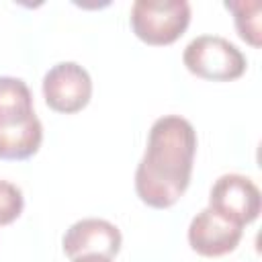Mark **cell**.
Segmentation results:
<instances>
[{
	"instance_id": "obj_1",
	"label": "cell",
	"mask_w": 262,
	"mask_h": 262,
	"mask_svg": "<svg viewBox=\"0 0 262 262\" xmlns=\"http://www.w3.org/2000/svg\"><path fill=\"white\" fill-rule=\"evenodd\" d=\"M196 154V131L178 115L156 119L147 135V147L135 170L137 196L154 207H172L188 188Z\"/></svg>"
},
{
	"instance_id": "obj_2",
	"label": "cell",
	"mask_w": 262,
	"mask_h": 262,
	"mask_svg": "<svg viewBox=\"0 0 262 262\" xmlns=\"http://www.w3.org/2000/svg\"><path fill=\"white\" fill-rule=\"evenodd\" d=\"M131 29L147 45L174 43L190 23L186 0H135L131 6Z\"/></svg>"
},
{
	"instance_id": "obj_3",
	"label": "cell",
	"mask_w": 262,
	"mask_h": 262,
	"mask_svg": "<svg viewBox=\"0 0 262 262\" xmlns=\"http://www.w3.org/2000/svg\"><path fill=\"white\" fill-rule=\"evenodd\" d=\"M186 70L203 80L231 82L246 72V55L227 39L217 35H201L192 39L182 53Z\"/></svg>"
},
{
	"instance_id": "obj_4",
	"label": "cell",
	"mask_w": 262,
	"mask_h": 262,
	"mask_svg": "<svg viewBox=\"0 0 262 262\" xmlns=\"http://www.w3.org/2000/svg\"><path fill=\"white\" fill-rule=\"evenodd\" d=\"M209 207L227 221L244 227L260 215V190L248 176L223 174L211 186Z\"/></svg>"
},
{
	"instance_id": "obj_5",
	"label": "cell",
	"mask_w": 262,
	"mask_h": 262,
	"mask_svg": "<svg viewBox=\"0 0 262 262\" xmlns=\"http://www.w3.org/2000/svg\"><path fill=\"white\" fill-rule=\"evenodd\" d=\"M43 96L51 111L72 115L90 102L92 80L80 63L59 61L43 76Z\"/></svg>"
},
{
	"instance_id": "obj_6",
	"label": "cell",
	"mask_w": 262,
	"mask_h": 262,
	"mask_svg": "<svg viewBox=\"0 0 262 262\" xmlns=\"http://www.w3.org/2000/svg\"><path fill=\"white\" fill-rule=\"evenodd\" d=\"M121 231L117 225H113L106 219L88 217L80 219L70 225V229L63 233L61 246L66 256L80 258V256H104L113 258L121 250Z\"/></svg>"
},
{
	"instance_id": "obj_7",
	"label": "cell",
	"mask_w": 262,
	"mask_h": 262,
	"mask_svg": "<svg viewBox=\"0 0 262 262\" xmlns=\"http://www.w3.org/2000/svg\"><path fill=\"white\" fill-rule=\"evenodd\" d=\"M244 229L219 213H215L211 207L199 211L190 225H188V244L190 248L205 256V258H217L233 252L242 239Z\"/></svg>"
},
{
	"instance_id": "obj_8",
	"label": "cell",
	"mask_w": 262,
	"mask_h": 262,
	"mask_svg": "<svg viewBox=\"0 0 262 262\" xmlns=\"http://www.w3.org/2000/svg\"><path fill=\"white\" fill-rule=\"evenodd\" d=\"M43 141V127L37 115L0 121V160H27Z\"/></svg>"
},
{
	"instance_id": "obj_9",
	"label": "cell",
	"mask_w": 262,
	"mask_h": 262,
	"mask_svg": "<svg viewBox=\"0 0 262 262\" xmlns=\"http://www.w3.org/2000/svg\"><path fill=\"white\" fill-rule=\"evenodd\" d=\"M33 94L20 78L0 76V119H20L33 115Z\"/></svg>"
},
{
	"instance_id": "obj_10",
	"label": "cell",
	"mask_w": 262,
	"mask_h": 262,
	"mask_svg": "<svg viewBox=\"0 0 262 262\" xmlns=\"http://www.w3.org/2000/svg\"><path fill=\"white\" fill-rule=\"evenodd\" d=\"M225 8L231 10L239 37L252 47H260L262 45V29H260L262 4L258 0H229L225 2Z\"/></svg>"
},
{
	"instance_id": "obj_11",
	"label": "cell",
	"mask_w": 262,
	"mask_h": 262,
	"mask_svg": "<svg viewBox=\"0 0 262 262\" xmlns=\"http://www.w3.org/2000/svg\"><path fill=\"white\" fill-rule=\"evenodd\" d=\"M23 209H25L23 190L8 180H0V225H8L14 219H18Z\"/></svg>"
},
{
	"instance_id": "obj_12",
	"label": "cell",
	"mask_w": 262,
	"mask_h": 262,
	"mask_svg": "<svg viewBox=\"0 0 262 262\" xmlns=\"http://www.w3.org/2000/svg\"><path fill=\"white\" fill-rule=\"evenodd\" d=\"M72 262H113V260L104 256H80V258H74Z\"/></svg>"
}]
</instances>
